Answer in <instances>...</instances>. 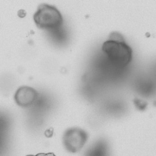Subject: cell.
<instances>
[{"label": "cell", "mask_w": 156, "mask_h": 156, "mask_svg": "<svg viewBox=\"0 0 156 156\" xmlns=\"http://www.w3.org/2000/svg\"><path fill=\"white\" fill-rule=\"evenodd\" d=\"M87 139V133L83 129L79 128H71L64 133L63 143L67 151L76 153L82 149Z\"/></svg>", "instance_id": "obj_3"}, {"label": "cell", "mask_w": 156, "mask_h": 156, "mask_svg": "<svg viewBox=\"0 0 156 156\" xmlns=\"http://www.w3.org/2000/svg\"><path fill=\"white\" fill-rule=\"evenodd\" d=\"M102 50L111 64L119 68L126 67L131 62L132 51L121 34L113 32L103 44Z\"/></svg>", "instance_id": "obj_1"}, {"label": "cell", "mask_w": 156, "mask_h": 156, "mask_svg": "<svg viewBox=\"0 0 156 156\" xmlns=\"http://www.w3.org/2000/svg\"><path fill=\"white\" fill-rule=\"evenodd\" d=\"M37 91L31 87H21L16 91L14 99L17 105L23 107L31 105L37 98Z\"/></svg>", "instance_id": "obj_4"}, {"label": "cell", "mask_w": 156, "mask_h": 156, "mask_svg": "<svg viewBox=\"0 0 156 156\" xmlns=\"http://www.w3.org/2000/svg\"><path fill=\"white\" fill-rule=\"evenodd\" d=\"M36 26L41 29L55 30L62 25L63 17L61 12L54 6L41 4L34 15Z\"/></svg>", "instance_id": "obj_2"}, {"label": "cell", "mask_w": 156, "mask_h": 156, "mask_svg": "<svg viewBox=\"0 0 156 156\" xmlns=\"http://www.w3.org/2000/svg\"><path fill=\"white\" fill-rule=\"evenodd\" d=\"M134 103L136 107L141 111L145 110L147 105V102L137 98L134 99Z\"/></svg>", "instance_id": "obj_5"}]
</instances>
